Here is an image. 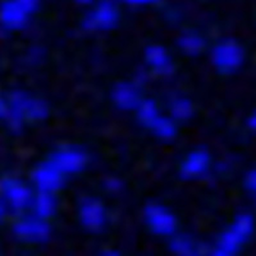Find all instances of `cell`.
<instances>
[{
  "label": "cell",
  "instance_id": "cell-15",
  "mask_svg": "<svg viewBox=\"0 0 256 256\" xmlns=\"http://www.w3.org/2000/svg\"><path fill=\"white\" fill-rule=\"evenodd\" d=\"M194 114V105L191 100L184 96H177L169 104V116L176 122H186Z\"/></svg>",
  "mask_w": 256,
  "mask_h": 256
},
{
  "label": "cell",
  "instance_id": "cell-9",
  "mask_svg": "<svg viewBox=\"0 0 256 256\" xmlns=\"http://www.w3.org/2000/svg\"><path fill=\"white\" fill-rule=\"evenodd\" d=\"M112 99L122 110H136L144 100L140 88L134 82H120L116 84L112 94Z\"/></svg>",
  "mask_w": 256,
  "mask_h": 256
},
{
  "label": "cell",
  "instance_id": "cell-16",
  "mask_svg": "<svg viewBox=\"0 0 256 256\" xmlns=\"http://www.w3.org/2000/svg\"><path fill=\"white\" fill-rule=\"evenodd\" d=\"M56 208H58V202H56L54 194L52 192H42L40 191L38 198L36 200V212L40 218H49L56 212Z\"/></svg>",
  "mask_w": 256,
  "mask_h": 256
},
{
  "label": "cell",
  "instance_id": "cell-5",
  "mask_svg": "<svg viewBox=\"0 0 256 256\" xmlns=\"http://www.w3.org/2000/svg\"><path fill=\"white\" fill-rule=\"evenodd\" d=\"M49 162L54 164L64 176L77 174L88 166V155L81 148L66 146L58 148Z\"/></svg>",
  "mask_w": 256,
  "mask_h": 256
},
{
  "label": "cell",
  "instance_id": "cell-18",
  "mask_svg": "<svg viewBox=\"0 0 256 256\" xmlns=\"http://www.w3.org/2000/svg\"><path fill=\"white\" fill-rule=\"evenodd\" d=\"M122 186H123L122 180H120V178L110 177V178H106V180H105V188L110 192L120 191Z\"/></svg>",
  "mask_w": 256,
  "mask_h": 256
},
{
  "label": "cell",
  "instance_id": "cell-8",
  "mask_svg": "<svg viewBox=\"0 0 256 256\" xmlns=\"http://www.w3.org/2000/svg\"><path fill=\"white\" fill-rule=\"evenodd\" d=\"M144 59L148 70L156 76L163 77L172 72V56L163 45H150L146 48Z\"/></svg>",
  "mask_w": 256,
  "mask_h": 256
},
{
  "label": "cell",
  "instance_id": "cell-13",
  "mask_svg": "<svg viewBox=\"0 0 256 256\" xmlns=\"http://www.w3.org/2000/svg\"><path fill=\"white\" fill-rule=\"evenodd\" d=\"M134 112H136L138 122H140L144 127L148 128V130L152 127V126L154 124L155 120L162 116V112H160L158 104L152 99H144Z\"/></svg>",
  "mask_w": 256,
  "mask_h": 256
},
{
  "label": "cell",
  "instance_id": "cell-17",
  "mask_svg": "<svg viewBox=\"0 0 256 256\" xmlns=\"http://www.w3.org/2000/svg\"><path fill=\"white\" fill-rule=\"evenodd\" d=\"M244 186L250 192L256 195V168L250 170L244 177Z\"/></svg>",
  "mask_w": 256,
  "mask_h": 256
},
{
  "label": "cell",
  "instance_id": "cell-11",
  "mask_svg": "<svg viewBox=\"0 0 256 256\" xmlns=\"http://www.w3.org/2000/svg\"><path fill=\"white\" fill-rule=\"evenodd\" d=\"M169 248L172 252L180 256L198 255L202 251L201 244L187 234H176V236L173 234Z\"/></svg>",
  "mask_w": 256,
  "mask_h": 256
},
{
  "label": "cell",
  "instance_id": "cell-4",
  "mask_svg": "<svg viewBox=\"0 0 256 256\" xmlns=\"http://www.w3.org/2000/svg\"><path fill=\"white\" fill-rule=\"evenodd\" d=\"M145 223L152 233L162 237H172L178 227L176 216L168 208L159 204L148 205L145 209Z\"/></svg>",
  "mask_w": 256,
  "mask_h": 256
},
{
  "label": "cell",
  "instance_id": "cell-12",
  "mask_svg": "<svg viewBox=\"0 0 256 256\" xmlns=\"http://www.w3.org/2000/svg\"><path fill=\"white\" fill-rule=\"evenodd\" d=\"M178 48L186 56H196L205 49V40L198 32L187 31L178 38Z\"/></svg>",
  "mask_w": 256,
  "mask_h": 256
},
{
  "label": "cell",
  "instance_id": "cell-7",
  "mask_svg": "<svg viewBox=\"0 0 256 256\" xmlns=\"http://www.w3.org/2000/svg\"><path fill=\"white\" fill-rule=\"evenodd\" d=\"M212 156L204 148H195L184 156L180 164V173L186 180L202 178L210 170Z\"/></svg>",
  "mask_w": 256,
  "mask_h": 256
},
{
  "label": "cell",
  "instance_id": "cell-20",
  "mask_svg": "<svg viewBox=\"0 0 256 256\" xmlns=\"http://www.w3.org/2000/svg\"><path fill=\"white\" fill-rule=\"evenodd\" d=\"M248 127H250L251 131H256V110H254L252 113H251V116H248Z\"/></svg>",
  "mask_w": 256,
  "mask_h": 256
},
{
  "label": "cell",
  "instance_id": "cell-21",
  "mask_svg": "<svg viewBox=\"0 0 256 256\" xmlns=\"http://www.w3.org/2000/svg\"><path fill=\"white\" fill-rule=\"evenodd\" d=\"M78 2L82 4H91V3H95V2H98V0H78Z\"/></svg>",
  "mask_w": 256,
  "mask_h": 256
},
{
  "label": "cell",
  "instance_id": "cell-1",
  "mask_svg": "<svg viewBox=\"0 0 256 256\" xmlns=\"http://www.w3.org/2000/svg\"><path fill=\"white\" fill-rule=\"evenodd\" d=\"M255 228L254 218L250 214H238L232 224L218 237L214 254L218 256H230L238 252L244 244L251 237Z\"/></svg>",
  "mask_w": 256,
  "mask_h": 256
},
{
  "label": "cell",
  "instance_id": "cell-19",
  "mask_svg": "<svg viewBox=\"0 0 256 256\" xmlns=\"http://www.w3.org/2000/svg\"><path fill=\"white\" fill-rule=\"evenodd\" d=\"M123 2L132 6H148L155 4L158 0H123Z\"/></svg>",
  "mask_w": 256,
  "mask_h": 256
},
{
  "label": "cell",
  "instance_id": "cell-6",
  "mask_svg": "<svg viewBox=\"0 0 256 256\" xmlns=\"http://www.w3.org/2000/svg\"><path fill=\"white\" fill-rule=\"evenodd\" d=\"M78 219L86 230L98 232L108 220V212L99 198H86L78 205Z\"/></svg>",
  "mask_w": 256,
  "mask_h": 256
},
{
  "label": "cell",
  "instance_id": "cell-14",
  "mask_svg": "<svg viewBox=\"0 0 256 256\" xmlns=\"http://www.w3.org/2000/svg\"><path fill=\"white\" fill-rule=\"evenodd\" d=\"M148 130L160 140H170L177 134V122L170 116L162 114Z\"/></svg>",
  "mask_w": 256,
  "mask_h": 256
},
{
  "label": "cell",
  "instance_id": "cell-3",
  "mask_svg": "<svg viewBox=\"0 0 256 256\" xmlns=\"http://www.w3.org/2000/svg\"><path fill=\"white\" fill-rule=\"evenodd\" d=\"M120 22V9L110 0H98L84 17V27L90 31H109Z\"/></svg>",
  "mask_w": 256,
  "mask_h": 256
},
{
  "label": "cell",
  "instance_id": "cell-10",
  "mask_svg": "<svg viewBox=\"0 0 256 256\" xmlns=\"http://www.w3.org/2000/svg\"><path fill=\"white\" fill-rule=\"evenodd\" d=\"M36 184L42 192L59 191L64 184V174L54 164L49 162L38 168L36 172Z\"/></svg>",
  "mask_w": 256,
  "mask_h": 256
},
{
  "label": "cell",
  "instance_id": "cell-2",
  "mask_svg": "<svg viewBox=\"0 0 256 256\" xmlns=\"http://www.w3.org/2000/svg\"><path fill=\"white\" fill-rule=\"evenodd\" d=\"M212 63L218 72L223 74L236 72L244 62V50L234 40L226 38L219 41L212 50Z\"/></svg>",
  "mask_w": 256,
  "mask_h": 256
}]
</instances>
